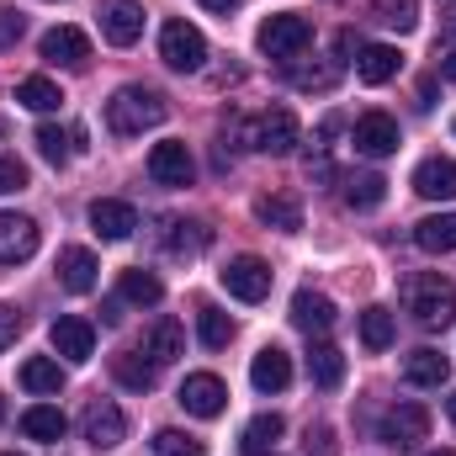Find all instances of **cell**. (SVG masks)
Returning <instances> with one entry per match:
<instances>
[{
    "label": "cell",
    "mask_w": 456,
    "mask_h": 456,
    "mask_svg": "<svg viewBox=\"0 0 456 456\" xmlns=\"http://www.w3.org/2000/svg\"><path fill=\"white\" fill-rule=\"evenodd\" d=\"M403 303H409V314H414V324H419V330H452L456 287L441 276V271H419V276H409Z\"/></svg>",
    "instance_id": "cell-1"
},
{
    "label": "cell",
    "mask_w": 456,
    "mask_h": 456,
    "mask_svg": "<svg viewBox=\"0 0 456 456\" xmlns=\"http://www.w3.org/2000/svg\"><path fill=\"white\" fill-rule=\"evenodd\" d=\"M170 117V102L149 86H122L112 102H107V127L117 138H138L143 127H159Z\"/></svg>",
    "instance_id": "cell-2"
},
{
    "label": "cell",
    "mask_w": 456,
    "mask_h": 456,
    "mask_svg": "<svg viewBox=\"0 0 456 456\" xmlns=\"http://www.w3.org/2000/svg\"><path fill=\"white\" fill-rule=\"evenodd\" d=\"M255 43H260V53H265V59L292 64V59L314 43V21H308V16H297V11L265 16V21H260V32H255Z\"/></svg>",
    "instance_id": "cell-3"
},
{
    "label": "cell",
    "mask_w": 456,
    "mask_h": 456,
    "mask_svg": "<svg viewBox=\"0 0 456 456\" xmlns=\"http://www.w3.org/2000/svg\"><path fill=\"white\" fill-rule=\"evenodd\" d=\"M159 59L170 64V69H181V75H191V69H202L208 64V37L191 27V21H165V32H159Z\"/></svg>",
    "instance_id": "cell-4"
},
{
    "label": "cell",
    "mask_w": 456,
    "mask_h": 456,
    "mask_svg": "<svg viewBox=\"0 0 456 456\" xmlns=\"http://www.w3.org/2000/svg\"><path fill=\"white\" fill-rule=\"evenodd\" d=\"M297 138H303V127H297L292 107H271L249 122V149H260V154H292Z\"/></svg>",
    "instance_id": "cell-5"
},
{
    "label": "cell",
    "mask_w": 456,
    "mask_h": 456,
    "mask_svg": "<svg viewBox=\"0 0 456 456\" xmlns=\"http://www.w3.org/2000/svg\"><path fill=\"white\" fill-rule=\"evenodd\" d=\"M377 436H382V446L409 452V446H419V441L430 436V409L409 398V403H398V409H387V414H382V430H377Z\"/></svg>",
    "instance_id": "cell-6"
},
{
    "label": "cell",
    "mask_w": 456,
    "mask_h": 456,
    "mask_svg": "<svg viewBox=\"0 0 456 456\" xmlns=\"http://www.w3.org/2000/svg\"><path fill=\"white\" fill-rule=\"evenodd\" d=\"M224 287H228V297H239V303H265L271 297V265L260 255H239V260L224 265Z\"/></svg>",
    "instance_id": "cell-7"
},
{
    "label": "cell",
    "mask_w": 456,
    "mask_h": 456,
    "mask_svg": "<svg viewBox=\"0 0 456 456\" xmlns=\"http://www.w3.org/2000/svg\"><path fill=\"white\" fill-rule=\"evenodd\" d=\"M175 403H181L186 414H197V419H218V414L228 409V387H224V377H213V371H191V377L181 382Z\"/></svg>",
    "instance_id": "cell-8"
},
{
    "label": "cell",
    "mask_w": 456,
    "mask_h": 456,
    "mask_svg": "<svg viewBox=\"0 0 456 456\" xmlns=\"http://www.w3.org/2000/svg\"><path fill=\"white\" fill-rule=\"evenodd\" d=\"M48 340H53V350H59L69 366H86V361L96 355V330H91V319H80V314H59V319L48 324Z\"/></svg>",
    "instance_id": "cell-9"
},
{
    "label": "cell",
    "mask_w": 456,
    "mask_h": 456,
    "mask_svg": "<svg viewBox=\"0 0 456 456\" xmlns=\"http://www.w3.org/2000/svg\"><path fill=\"white\" fill-rule=\"evenodd\" d=\"M350 143H355V154H366V159H387V154H398V122H393L387 112L355 117Z\"/></svg>",
    "instance_id": "cell-10"
},
{
    "label": "cell",
    "mask_w": 456,
    "mask_h": 456,
    "mask_svg": "<svg viewBox=\"0 0 456 456\" xmlns=\"http://www.w3.org/2000/svg\"><path fill=\"white\" fill-rule=\"evenodd\" d=\"M149 175H154L159 186H191L197 159H191V149H186L181 138H165V143L149 149Z\"/></svg>",
    "instance_id": "cell-11"
},
{
    "label": "cell",
    "mask_w": 456,
    "mask_h": 456,
    "mask_svg": "<svg viewBox=\"0 0 456 456\" xmlns=\"http://www.w3.org/2000/svg\"><path fill=\"white\" fill-rule=\"evenodd\" d=\"M80 430H86V441H91L96 452H112V446H122V436H127V419H122V409H117V403L96 398V403L86 409Z\"/></svg>",
    "instance_id": "cell-12"
},
{
    "label": "cell",
    "mask_w": 456,
    "mask_h": 456,
    "mask_svg": "<svg viewBox=\"0 0 456 456\" xmlns=\"http://www.w3.org/2000/svg\"><path fill=\"white\" fill-rule=\"evenodd\" d=\"M37 224L27 213H0V260L16 265V260H32L37 255Z\"/></svg>",
    "instance_id": "cell-13"
},
{
    "label": "cell",
    "mask_w": 456,
    "mask_h": 456,
    "mask_svg": "<svg viewBox=\"0 0 456 456\" xmlns=\"http://www.w3.org/2000/svg\"><path fill=\"white\" fill-rule=\"evenodd\" d=\"M91 228H96L107 244H122V239H133V228H138V208H133V202H117V197H102V202H91Z\"/></svg>",
    "instance_id": "cell-14"
},
{
    "label": "cell",
    "mask_w": 456,
    "mask_h": 456,
    "mask_svg": "<svg viewBox=\"0 0 456 456\" xmlns=\"http://www.w3.org/2000/svg\"><path fill=\"white\" fill-rule=\"evenodd\" d=\"M335 319H340V314H335V303H330L324 292L303 287V292L292 297V324H297L303 335H319V340H324V335L335 330Z\"/></svg>",
    "instance_id": "cell-15"
},
{
    "label": "cell",
    "mask_w": 456,
    "mask_h": 456,
    "mask_svg": "<svg viewBox=\"0 0 456 456\" xmlns=\"http://www.w3.org/2000/svg\"><path fill=\"white\" fill-rule=\"evenodd\" d=\"M43 59L64 64V69H80L91 59V37L80 27H53V32H43Z\"/></svg>",
    "instance_id": "cell-16"
},
{
    "label": "cell",
    "mask_w": 456,
    "mask_h": 456,
    "mask_svg": "<svg viewBox=\"0 0 456 456\" xmlns=\"http://www.w3.org/2000/svg\"><path fill=\"white\" fill-rule=\"evenodd\" d=\"M414 191L430 197V202H452L456 197V159H441V154L419 159L414 165Z\"/></svg>",
    "instance_id": "cell-17"
},
{
    "label": "cell",
    "mask_w": 456,
    "mask_h": 456,
    "mask_svg": "<svg viewBox=\"0 0 456 456\" xmlns=\"http://www.w3.org/2000/svg\"><path fill=\"white\" fill-rule=\"evenodd\" d=\"M102 32H107L112 48H133V43L143 37V5H133V0H112V5L102 11Z\"/></svg>",
    "instance_id": "cell-18"
},
{
    "label": "cell",
    "mask_w": 456,
    "mask_h": 456,
    "mask_svg": "<svg viewBox=\"0 0 456 456\" xmlns=\"http://www.w3.org/2000/svg\"><path fill=\"white\" fill-rule=\"evenodd\" d=\"M249 382H255L260 393H281V387L292 382V355H287L281 345L255 350V361H249Z\"/></svg>",
    "instance_id": "cell-19"
},
{
    "label": "cell",
    "mask_w": 456,
    "mask_h": 456,
    "mask_svg": "<svg viewBox=\"0 0 456 456\" xmlns=\"http://www.w3.org/2000/svg\"><path fill=\"white\" fill-rule=\"evenodd\" d=\"M143 355L154 361V366H170L175 355H186V330H181V319H154L149 324V335H143Z\"/></svg>",
    "instance_id": "cell-20"
},
{
    "label": "cell",
    "mask_w": 456,
    "mask_h": 456,
    "mask_svg": "<svg viewBox=\"0 0 456 456\" xmlns=\"http://www.w3.org/2000/svg\"><path fill=\"white\" fill-rule=\"evenodd\" d=\"M398 48H387V43H371V48H361L355 53V80L361 86H387L393 75H398Z\"/></svg>",
    "instance_id": "cell-21"
},
{
    "label": "cell",
    "mask_w": 456,
    "mask_h": 456,
    "mask_svg": "<svg viewBox=\"0 0 456 456\" xmlns=\"http://www.w3.org/2000/svg\"><path fill=\"white\" fill-rule=\"evenodd\" d=\"M96 255L91 249H80V244H69V249H59V281H64V292H91L96 287Z\"/></svg>",
    "instance_id": "cell-22"
},
{
    "label": "cell",
    "mask_w": 456,
    "mask_h": 456,
    "mask_svg": "<svg viewBox=\"0 0 456 456\" xmlns=\"http://www.w3.org/2000/svg\"><path fill=\"white\" fill-rule=\"evenodd\" d=\"M255 218L265 228H276V233H297L303 228V208H297V197L271 191V197H255Z\"/></svg>",
    "instance_id": "cell-23"
},
{
    "label": "cell",
    "mask_w": 456,
    "mask_h": 456,
    "mask_svg": "<svg viewBox=\"0 0 456 456\" xmlns=\"http://www.w3.org/2000/svg\"><path fill=\"white\" fill-rule=\"evenodd\" d=\"M308 377H314V387H324V393H335L345 382V350L330 340H319L308 350Z\"/></svg>",
    "instance_id": "cell-24"
},
{
    "label": "cell",
    "mask_w": 456,
    "mask_h": 456,
    "mask_svg": "<svg viewBox=\"0 0 456 456\" xmlns=\"http://www.w3.org/2000/svg\"><path fill=\"white\" fill-rule=\"evenodd\" d=\"M414 244L425 255H452L456 249V213H430L414 224Z\"/></svg>",
    "instance_id": "cell-25"
},
{
    "label": "cell",
    "mask_w": 456,
    "mask_h": 456,
    "mask_svg": "<svg viewBox=\"0 0 456 456\" xmlns=\"http://www.w3.org/2000/svg\"><path fill=\"white\" fill-rule=\"evenodd\" d=\"M117 297H122V303H138V308H154V303L165 297V281H159L154 271L133 265V271H122V276H117Z\"/></svg>",
    "instance_id": "cell-26"
},
{
    "label": "cell",
    "mask_w": 456,
    "mask_h": 456,
    "mask_svg": "<svg viewBox=\"0 0 456 456\" xmlns=\"http://www.w3.org/2000/svg\"><path fill=\"white\" fill-rule=\"evenodd\" d=\"M403 377L414 382V387H441L446 377H452V361L441 355V350H430V345H419L409 361H403Z\"/></svg>",
    "instance_id": "cell-27"
},
{
    "label": "cell",
    "mask_w": 456,
    "mask_h": 456,
    "mask_svg": "<svg viewBox=\"0 0 456 456\" xmlns=\"http://www.w3.org/2000/svg\"><path fill=\"white\" fill-rule=\"evenodd\" d=\"M112 377L122 387H133V393H149L154 377H159V366L143 361V350H122V355H112Z\"/></svg>",
    "instance_id": "cell-28"
},
{
    "label": "cell",
    "mask_w": 456,
    "mask_h": 456,
    "mask_svg": "<svg viewBox=\"0 0 456 456\" xmlns=\"http://www.w3.org/2000/svg\"><path fill=\"white\" fill-rule=\"evenodd\" d=\"M208 244H213V228H208V224L165 218V249H175V255H202Z\"/></svg>",
    "instance_id": "cell-29"
},
{
    "label": "cell",
    "mask_w": 456,
    "mask_h": 456,
    "mask_svg": "<svg viewBox=\"0 0 456 456\" xmlns=\"http://www.w3.org/2000/svg\"><path fill=\"white\" fill-rule=\"evenodd\" d=\"M382 202H387V181H382L377 170H366V175H350V181H345V208L371 213V208H382Z\"/></svg>",
    "instance_id": "cell-30"
},
{
    "label": "cell",
    "mask_w": 456,
    "mask_h": 456,
    "mask_svg": "<svg viewBox=\"0 0 456 456\" xmlns=\"http://www.w3.org/2000/svg\"><path fill=\"white\" fill-rule=\"evenodd\" d=\"M64 430H69V419L53 403H32L21 414V436H32V441H64Z\"/></svg>",
    "instance_id": "cell-31"
},
{
    "label": "cell",
    "mask_w": 456,
    "mask_h": 456,
    "mask_svg": "<svg viewBox=\"0 0 456 456\" xmlns=\"http://www.w3.org/2000/svg\"><path fill=\"white\" fill-rule=\"evenodd\" d=\"M281 430H287L281 414H255V419L244 425V441H239V446H244V456H265L276 441H281Z\"/></svg>",
    "instance_id": "cell-32"
},
{
    "label": "cell",
    "mask_w": 456,
    "mask_h": 456,
    "mask_svg": "<svg viewBox=\"0 0 456 456\" xmlns=\"http://www.w3.org/2000/svg\"><path fill=\"white\" fill-rule=\"evenodd\" d=\"M21 387L27 393H64V366L48 355H32V361H21Z\"/></svg>",
    "instance_id": "cell-33"
},
{
    "label": "cell",
    "mask_w": 456,
    "mask_h": 456,
    "mask_svg": "<svg viewBox=\"0 0 456 456\" xmlns=\"http://www.w3.org/2000/svg\"><path fill=\"white\" fill-rule=\"evenodd\" d=\"M16 102H21L27 112H59L64 91H59L48 75H32V80H21V86H16Z\"/></svg>",
    "instance_id": "cell-34"
},
{
    "label": "cell",
    "mask_w": 456,
    "mask_h": 456,
    "mask_svg": "<svg viewBox=\"0 0 456 456\" xmlns=\"http://www.w3.org/2000/svg\"><path fill=\"white\" fill-rule=\"evenodd\" d=\"M197 335H202L208 350H224V345L233 340V319H228L224 308H202V314H197Z\"/></svg>",
    "instance_id": "cell-35"
},
{
    "label": "cell",
    "mask_w": 456,
    "mask_h": 456,
    "mask_svg": "<svg viewBox=\"0 0 456 456\" xmlns=\"http://www.w3.org/2000/svg\"><path fill=\"white\" fill-rule=\"evenodd\" d=\"M361 345L366 350H387L393 345V314L387 308H366L361 314Z\"/></svg>",
    "instance_id": "cell-36"
},
{
    "label": "cell",
    "mask_w": 456,
    "mask_h": 456,
    "mask_svg": "<svg viewBox=\"0 0 456 456\" xmlns=\"http://www.w3.org/2000/svg\"><path fill=\"white\" fill-rule=\"evenodd\" d=\"M377 21L393 32H414L419 27V0H377Z\"/></svg>",
    "instance_id": "cell-37"
},
{
    "label": "cell",
    "mask_w": 456,
    "mask_h": 456,
    "mask_svg": "<svg viewBox=\"0 0 456 456\" xmlns=\"http://www.w3.org/2000/svg\"><path fill=\"white\" fill-rule=\"evenodd\" d=\"M154 456H208V446L197 436H181V430H159L154 436Z\"/></svg>",
    "instance_id": "cell-38"
},
{
    "label": "cell",
    "mask_w": 456,
    "mask_h": 456,
    "mask_svg": "<svg viewBox=\"0 0 456 456\" xmlns=\"http://www.w3.org/2000/svg\"><path fill=\"white\" fill-rule=\"evenodd\" d=\"M32 143H37V154H43V159H48V165H64V159H69V138H64V133H59V127H53V122H43V127H37V138H32Z\"/></svg>",
    "instance_id": "cell-39"
},
{
    "label": "cell",
    "mask_w": 456,
    "mask_h": 456,
    "mask_svg": "<svg viewBox=\"0 0 456 456\" xmlns=\"http://www.w3.org/2000/svg\"><path fill=\"white\" fill-rule=\"evenodd\" d=\"M340 75V64H324V69H292V86L297 91H330Z\"/></svg>",
    "instance_id": "cell-40"
},
{
    "label": "cell",
    "mask_w": 456,
    "mask_h": 456,
    "mask_svg": "<svg viewBox=\"0 0 456 456\" xmlns=\"http://www.w3.org/2000/svg\"><path fill=\"white\" fill-rule=\"evenodd\" d=\"M21 32H27V16H21L16 5H0V48L21 43Z\"/></svg>",
    "instance_id": "cell-41"
},
{
    "label": "cell",
    "mask_w": 456,
    "mask_h": 456,
    "mask_svg": "<svg viewBox=\"0 0 456 456\" xmlns=\"http://www.w3.org/2000/svg\"><path fill=\"white\" fill-rule=\"evenodd\" d=\"M21 186H27V165L11 159V154H0V197H11V191H21Z\"/></svg>",
    "instance_id": "cell-42"
},
{
    "label": "cell",
    "mask_w": 456,
    "mask_h": 456,
    "mask_svg": "<svg viewBox=\"0 0 456 456\" xmlns=\"http://www.w3.org/2000/svg\"><path fill=\"white\" fill-rule=\"evenodd\" d=\"M303 446H308V456H335V452H340L330 425H308V441H303Z\"/></svg>",
    "instance_id": "cell-43"
},
{
    "label": "cell",
    "mask_w": 456,
    "mask_h": 456,
    "mask_svg": "<svg viewBox=\"0 0 456 456\" xmlns=\"http://www.w3.org/2000/svg\"><path fill=\"white\" fill-rule=\"evenodd\" d=\"M16 335H21V314L0 303V350H11V345H16Z\"/></svg>",
    "instance_id": "cell-44"
},
{
    "label": "cell",
    "mask_w": 456,
    "mask_h": 456,
    "mask_svg": "<svg viewBox=\"0 0 456 456\" xmlns=\"http://www.w3.org/2000/svg\"><path fill=\"white\" fill-rule=\"evenodd\" d=\"M436 107V80H419V112H430Z\"/></svg>",
    "instance_id": "cell-45"
},
{
    "label": "cell",
    "mask_w": 456,
    "mask_h": 456,
    "mask_svg": "<svg viewBox=\"0 0 456 456\" xmlns=\"http://www.w3.org/2000/svg\"><path fill=\"white\" fill-rule=\"evenodd\" d=\"M441 37L456 43V5H452V11H441Z\"/></svg>",
    "instance_id": "cell-46"
},
{
    "label": "cell",
    "mask_w": 456,
    "mask_h": 456,
    "mask_svg": "<svg viewBox=\"0 0 456 456\" xmlns=\"http://www.w3.org/2000/svg\"><path fill=\"white\" fill-rule=\"evenodd\" d=\"M441 75L456 80V43H446V53H441Z\"/></svg>",
    "instance_id": "cell-47"
},
{
    "label": "cell",
    "mask_w": 456,
    "mask_h": 456,
    "mask_svg": "<svg viewBox=\"0 0 456 456\" xmlns=\"http://www.w3.org/2000/svg\"><path fill=\"white\" fill-rule=\"evenodd\" d=\"M197 5H208V11H218V16H228V11H239L244 0H197Z\"/></svg>",
    "instance_id": "cell-48"
},
{
    "label": "cell",
    "mask_w": 456,
    "mask_h": 456,
    "mask_svg": "<svg viewBox=\"0 0 456 456\" xmlns=\"http://www.w3.org/2000/svg\"><path fill=\"white\" fill-rule=\"evenodd\" d=\"M446 414H452V425H456V393H452V398H446Z\"/></svg>",
    "instance_id": "cell-49"
},
{
    "label": "cell",
    "mask_w": 456,
    "mask_h": 456,
    "mask_svg": "<svg viewBox=\"0 0 456 456\" xmlns=\"http://www.w3.org/2000/svg\"><path fill=\"white\" fill-rule=\"evenodd\" d=\"M425 456H452V452H425Z\"/></svg>",
    "instance_id": "cell-50"
},
{
    "label": "cell",
    "mask_w": 456,
    "mask_h": 456,
    "mask_svg": "<svg viewBox=\"0 0 456 456\" xmlns=\"http://www.w3.org/2000/svg\"><path fill=\"white\" fill-rule=\"evenodd\" d=\"M265 456H276V452H265Z\"/></svg>",
    "instance_id": "cell-51"
},
{
    "label": "cell",
    "mask_w": 456,
    "mask_h": 456,
    "mask_svg": "<svg viewBox=\"0 0 456 456\" xmlns=\"http://www.w3.org/2000/svg\"><path fill=\"white\" fill-rule=\"evenodd\" d=\"M5 456H16V452H5Z\"/></svg>",
    "instance_id": "cell-52"
},
{
    "label": "cell",
    "mask_w": 456,
    "mask_h": 456,
    "mask_svg": "<svg viewBox=\"0 0 456 456\" xmlns=\"http://www.w3.org/2000/svg\"><path fill=\"white\" fill-rule=\"evenodd\" d=\"M0 414H5V409H0Z\"/></svg>",
    "instance_id": "cell-53"
},
{
    "label": "cell",
    "mask_w": 456,
    "mask_h": 456,
    "mask_svg": "<svg viewBox=\"0 0 456 456\" xmlns=\"http://www.w3.org/2000/svg\"><path fill=\"white\" fill-rule=\"evenodd\" d=\"M452 127H456V122H452Z\"/></svg>",
    "instance_id": "cell-54"
}]
</instances>
